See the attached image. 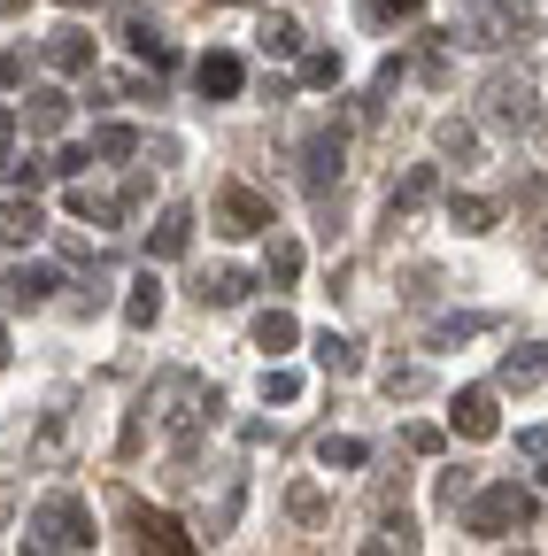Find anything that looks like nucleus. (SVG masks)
I'll list each match as a JSON object with an SVG mask.
<instances>
[{"label":"nucleus","mask_w":548,"mask_h":556,"mask_svg":"<svg viewBox=\"0 0 548 556\" xmlns=\"http://www.w3.org/2000/svg\"><path fill=\"white\" fill-rule=\"evenodd\" d=\"M93 548V510L86 495H47L39 518H31V556H78Z\"/></svg>","instance_id":"obj_1"},{"label":"nucleus","mask_w":548,"mask_h":556,"mask_svg":"<svg viewBox=\"0 0 548 556\" xmlns=\"http://www.w3.org/2000/svg\"><path fill=\"white\" fill-rule=\"evenodd\" d=\"M510 526H533V495L525 486H487V495L471 503V533H510Z\"/></svg>","instance_id":"obj_2"},{"label":"nucleus","mask_w":548,"mask_h":556,"mask_svg":"<svg viewBox=\"0 0 548 556\" xmlns=\"http://www.w3.org/2000/svg\"><path fill=\"white\" fill-rule=\"evenodd\" d=\"M217 225H225L232 240H247V232H270V201H263L255 186H225V201H217Z\"/></svg>","instance_id":"obj_3"},{"label":"nucleus","mask_w":548,"mask_h":556,"mask_svg":"<svg viewBox=\"0 0 548 556\" xmlns=\"http://www.w3.org/2000/svg\"><path fill=\"white\" fill-rule=\"evenodd\" d=\"M131 533H140V556H193L186 526L163 518V510H131Z\"/></svg>","instance_id":"obj_4"},{"label":"nucleus","mask_w":548,"mask_h":556,"mask_svg":"<svg viewBox=\"0 0 548 556\" xmlns=\"http://www.w3.org/2000/svg\"><path fill=\"white\" fill-rule=\"evenodd\" d=\"M448 417H456V433H463V441H495V426H502V417H495V394H487V387H463Z\"/></svg>","instance_id":"obj_5"},{"label":"nucleus","mask_w":548,"mask_h":556,"mask_svg":"<svg viewBox=\"0 0 548 556\" xmlns=\"http://www.w3.org/2000/svg\"><path fill=\"white\" fill-rule=\"evenodd\" d=\"M433 186H441V170H433V163H418L402 186H386V208H394V217H409V208H425V201H433Z\"/></svg>","instance_id":"obj_6"},{"label":"nucleus","mask_w":548,"mask_h":556,"mask_svg":"<svg viewBox=\"0 0 548 556\" xmlns=\"http://www.w3.org/2000/svg\"><path fill=\"white\" fill-rule=\"evenodd\" d=\"M540 379H548V348H540V340L502 356V387H540Z\"/></svg>","instance_id":"obj_7"},{"label":"nucleus","mask_w":548,"mask_h":556,"mask_svg":"<svg viewBox=\"0 0 548 556\" xmlns=\"http://www.w3.org/2000/svg\"><path fill=\"white\" fill-rule=\"evenodd\" d=\"M247 287H255V278L247 270H209V278H201V302H209V309H232V302H247Z\"/></svg>","instance_id":"obj_8"},{"label":"nucleus","mask_w":548,"mask_h":556,"mask_svg":"<svg viewBox=\"0 0 548 556\" xmlns=\"http://www.w3.org/2000/svg\"><path fill=\"white\" fill-rule=\"evenodd\" d=\"M448 217H456V232H495V201L456 193V201H448Z\"/></svg>","instance_id":"obj_9"},{"label":"nucleus","mask_w":548,"mask_h":556,"mask_svg":"<svg viewBox=\"0 0 548 556\" xmlns=\"http://www.w3.org/2000/svg\"><path fill=\"white\" fill-rule=\"evenodd\" d=\"M186 240H193V217H186V208H163V225H155V255H186Z\"/></svg>","instance_id":"obj_10"},{"label":"nucleus","mask_w":548,"mask_h":556,"mask_svg":"<svg viewBox=\"0 0 548 556\" xmlns=\"http://www.w3.org/2000/svg\"><path fill=\"white\" fill-rule=\"evenodd\" d=\"M39 225H47V217H39L31 201H9V208H0V240H24V248H31V240H39Z\"/></svg>","instance_id":"obj_11"},{"label":"nucleus","mask_w":548,"mask_h":556,"mask_svg":"<svg viewBox=\"0 0 548 556\" xmlns=\"http://www.w3.org/2000/svg\"><path fill=\"white\" fill-rule=\"evenodd\" d=\"M255 348H270V356L294 348V317H286V309H263V317H255Z\"/></svg>","instance_id":"obj_12"},{"label":"nucleus","mask_w":548,"mask_h":556,"mask_svg":"<svg viewBox=\"0 0 548 556\" xmlns=\"http://www.w3.org/2000/svg\"><path fill=\"white\" fill-rule=\"evenodd\" d=\"M201 93H240V62L232 54H209V62H201Z\"/></svg>","instance_id":"obj_13"},{"label":"nucleus","mask_w":548,"mask_h":556,"mask_svg":"<svg viewBox=\"0 0 548 556\" xmlns=\"http://www.w3.org/2000/svg\"><path fill=\"white\" fill-rule=\"evenodd\" d=\"M124 317H131V325H155V317H163V287H155V278H140V287H131Z\"/></svg>","instance_id":"obj_14"},{"label":"nucleus","mask_w":548,"mask_h":556,"mask_svg":"<svg viewBox=\"0 0 548 556\" xmlns=\"http://www.w3.org/2000/svg\"><path fill=\"white\" fill-rule=\"evenodd\" d=\"M317 364H324L332 379H348V371H356V348L340 340V332H324V340H317Z\"/></svg>","instance_id":"obj_15"},{"label":"nucleus","mask_w":548,"mask_h":556,"mask_svg":"<svg viewBox=\"0 0 548 556\" xmlns=\"http://www.w3.org/2000/svg\"><path fill=\"white\" fill-rule=\"evenodd\" d=\"M324 178H340V131L309 148V186H324Z\"/></svg>","instance_id":"obj_16"},{"label":"nucleus","mask_w":548,"mask_h":556,"mask_svg":"<svg viewBox=\"0 0 548 556\" xmlns=\"http://www.w3.org/2000/svg\"><path fill=\"white\" fill-rule=\"evenodd\" d=\"M270 278H279V287H286V278H302V248H294V240H270Z\"/></svg>","instance_id":"obj_17"},{"label":"nucleus","mask_w":548,"mask_h":556,"mask_svg":"<svg viewBox=\"0 0 548 556\" xmlns=\"http://www.w3.org/2000/svg\"><path fill=\"white\" fill-rule=\"evenodd\" d=\"M317 456H324V464H340V471H356V464H364L371 448H364V441H348V433H340V441H324Z\"/></svg>","instance_id":"obj_18"},{"label":"nucleus","mask_w":548,"mask_h":556,"mask_svg":"<svg viewBox=\"0 0 548 556\" xmlns=\"http://www.w3.org/2000/svg\"><path fill=\"white\" fill-rule=\"evenodd\" d=\"M54 287H62V278H54V270H16V294H24V302H47Z\"/></svg>","instance_id":"obj_19"},{"label":"nucleus","mask_w":548,"mask_h":556,"mask_svg":"<svg viewBox=\"0 0 548 556\" xmlns=\"http://www.w3.org/2000/svg\"><path fill=\"white\" fill-rule=\"evenodd\" d=\"M286 510H294L302 526H317V518H324V495H317V486H294V495H286Z\"/></svg>","instance_id":"obj_20"},{"label":"nucleus","mask_w":548,"mask_h":556,"mask_svg":"<svg viewBox=\"0 0 548 556\" xmlns=\"http://www.w3.org/2000/svg\"><path fill=\"white\" fill-rule=\"evenodd\" d=\"M93 148H101V155H131V148H140V139H131L124 124H101V131H93Z\"/></svg>","instance_id":"obj_21"},{"label":"nucleus","mask_w":548,"mask_h":556,"mask_svg":"<svg viewBox=\"0 0 548 556\" xmlns=\"http://www.w3.org/2000/svg\"><path fill=\"white\" fill-rule=\"evenodd\" d=\"M495 116H518V124H525V116H533V109H525V86L502 78V86H495Z\"/></svg>","instance_id":"obj_22"},{"label":"nucleus","mask_w":548,"mask_h":556,"mask_svg":"<svg viewBox=\"0 0 548 556\" xmlns=\"http://www.w3.org/2000/svg\"><path fill=\"white\" fill-rule=\"evenodd\" d=\"M263 394H270V402H294L302 379H294V371H263Z\"/></svg>","instance_id":"obj_23"},{"label":"nucleus","mask_w":548,"mask_h":556,"mask_svg":"<svg viewBox=\"0 0 548 556\" xmlns=\"http://www.w3.org/2000/svg\"><path fill=\"white\" fill-rule=\"evenodd\" d=\"M31 124H39V131H54V124H62V93H39V109H31Z\"/></svg>","instance_id":"obj_24"},{"label":"nucleus","mask_w":548,"mask_h":556,"mask_svg":"<svg viewBox=\"0 0 548 556\" xmlns=\"http://www.w3.org/2000/svg\"><path fill=\"white\" fill-rule=\"evenodd\" d=\"M463 495H471V479H463V471H441V503H448V510H456V503H463Z\"/></svg>","instance_id":"obj_25"},{"label":"nucleus","mask_w":548,"mask_h":556,"mask_svg":"<svg viewBox=\"0 0 548 556\" xmlns=\"http://www.w3.org/2000/svg\"><path fill=\"white\" fill-rule=\"evenodd\" d=\"M9 148H16V124H0V178H9Z\"/></svg>","instance_id":"obj_26"},{"label":"nucleus","mask_w":548,"mask_h":556,"mask_svg":"<svg viewBox=\"0 0 548 556\" xmlns=\"http://www.w3.org/2000/svg\"><path fill=\"white\" fill-rule=\"evenodd\" d=\"M525 448H533V456H548V426H533V433H525Z\"/></svg>","instance_id":"obj_27"},{"label":"nucleus","mask_w":548,"mask_h":556,"mask_svg":"<svg viewBox=\"0 0 548 556\" xmlns=\"http://www.w3.org/2000/svg\"><path fill=\"white\" fill-rule=\"evenodd\" d=\"M364 556H394V548H386V541H364Z\"/></svg>","instance_id":"obj_28"},{"label":"nucleus","mask_w":548,"mask_h":556,"mask_svg":"<svg viewBox=\"0 0 548 556\" xmlns=\"http://www.w3.org/2000/svg\"><path fill=\"white\" fill-rule=\"evenodd\" d=\"M379 9H418V0H379Z\"/></svg>","instance_id":"obj_29"},{"label":"nucleus","mask_w":548,"mask_h":556,"mask_svg":"<svg viewBox=\"0 0 548 556\" xmlns=\"http://www.w3.org/2000/svg\"><path fill=\"white\" fill-rule=\"evenodd\" d=\"M0 371H9V332H0Z\"/></svg>","instance_id":"obj_30"}]
</instances>
